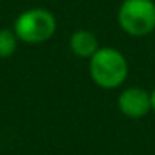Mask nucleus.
Returning a JSON list of instances; mask_svg holds the SVG:
<instances>
[{"mask_svg":"<svg viewBox=\"0 0 155 155\" xmlns=\"http://www.w3.org/2000/svg\"><path fill=\"white\" fill-rule=\"evenodd\" d=\"M150 98H152V108H153V112H155V88L152 90V94H150Z\"/></svg>","mask_w":155,"mask_h":155,"instance_id":"0eeeda50","label":"nucleus"},{"mask_svg":"<svg viewBox=\"0 0 155 155\" xmlns=\"http://www.w3.org/2000/svg\"><path fill=\"white\" fill-rule=\"evenodd\" d=\"M118 25L132 37H143L155 30L153 0H124L118 8Z\"/></svg>","mask_w":155,"mask_h":155,"instance_id":"f03ea898","label":"nucleus"},{"mask_svg":"<svg viewBox=\"0 0 155 155\" xmlns=\"http://www.w3.org/2000/svg\"><path fill=\"white\" fill-rule=\"evenodd\" d=\"M90 77L102 88H117L128 75V64L122 52L112 47H100L90 58Z\"/></svg>","mask_w":155,"mask_h":155,"instance_id":"f257e3e1","label":"nucleus"},{"mask_svg":"<svg viewBox=\"0 0 155 155\" xmlns=\"http://www.w3.org/2000/svg\"><path fill=\"white\" fill-rule=\"evenodd\" d=\"M57 28V22L52 12L45 8H30L15 18L14 32L18 40L25 44H42L52 38Z\"/></svg>","mask_w":155,"mask_h":155,"instance_id":"7ed1b4c3","label":"nucleus"},{"mask_svg":"<svg viewBox=\"0 0 155 155\" xmlns=\"http://www.w3.org/2000/svg\"><path fill=\"white\" fill-rule=\"evenodd\" d=\"M118 108L130 118L145 117L152 110V98L145 88L130 87L118 95Z\"/></svg>","mask_w":155,"mask_h":155,"instance_id":"20e7f679","label":"nucleus"},{"mask_svg":"<svg viewBox=\"0 0 155 155\" xmlns=\"http://www.w3.org/2000/svg\"><path fill=\"white\" fill-rule=\"evenodd\" d=\"M98 40L90 30H77L70 37V50L80 58H90L98 50Z\"/></svg>","mask_w":155,"mask_h":155,"instance_id":"39448f33","label":"nucleus"},{"mask_svg":"<svg viewBox=\"0 0 155 155\" xmlns=\"http://www.w3.org/2000/svg\"><path fill=\"white\" fill-rule=\"evenodd\" d=\"M17 35L10 28H0V58H8L17 50Z\"/></svg>","mask_w":155,"mask_h":155,"instance_id":"423d86ee","label":"nucleus"}]
</instances>
